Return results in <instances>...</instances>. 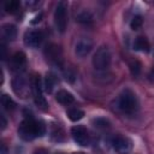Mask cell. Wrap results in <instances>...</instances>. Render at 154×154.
<instances>
[{"mask_svg": "<svg viewBox=\"0 0 154 154\" xmlns=\"http://www.w3.org/2000/svg\"><path fill=\"white\" fill-rule=\"evenodd\" d=\"M130 71H131V73H132L134 76H138L140 72H141V64H140L137 60L131 61V63H130Z\"/></svg>", "mask_w": 154, "mask_h": 154, "instance_id": "603a6c76", "label": "cell"}, {"mask_svg": "<svg viewBox=\"0 0 154 154\" xmlns=\"http://www.w3.org/2000/svg\"><path fill=\"white\" fill-rule=\"evenodd\" d=\"M55 76L53 73H47L46 75V78H45V90L47 93H52L53 91V88L55 85Z\"/></svg>", "mask_w": 154, "mask_h": 154, "instance_id": "e0dca14e", "label": "cell"}, {"mask_svg": "<svg viewBox=\"0 0 154 154\" xmlns=\"http://www.w3.org/2000/svg\"><path fill=\"white\" fill-rule=\"evenodd\" d=\"M67 117L70 118V120L77 122V120H81L84 117V112L79 108H70L67 111Z\"/></svg>", "mask_w": 154, "mask_h": 154, "instance_id": "ac0fdd59", "label": "cell"}, {"mask_svg": "<svg viewBox=\"0 0 154 154\" xmlns=\"http://www.w3.org/2000/svg\"><path fill=\"white\" fill-rule=\"evenodd\" d=\"M11 63H12V66L16 67V69H20L22 66L25 65L26 63V58H25V54L23 52H17L12 55L11 58Z\"/></svg>", "mask_w": 154, "mask_h": 154, "instance_id": "5bb4252c", "label": "cell"}, {"mask_svg": "<svg viewBox=\"0 0 154 154\" xmlns=\"http://www.w3.org/2000/svg\"><path fill=\"white\" fill-rule=\"evenodd\" d=\"M77 20H78L79 23H84V24H87V23H90V22L93 20V17H91V14H90L89 12L84 11V12H82V13L78 14Z\"/></svg>", "mask_w": 154, "mask_h": 154, "instance_id": "7402d4cb", "label": "cell"}, {"mask_svg": "<svg viewBox=\"0 0 154 154\" xmlns=\"http://www.w3.org/2000/svg\"><path fill=\"white\" fill-rule=\"evenodd\" d=\"M93 125L96 129L105 130V129L109 128V122L106 118H95V119H93Z\"/></svg>", "mask_w": 154, "mask_h": 154, "instance_id": "ffe728a7", "label": "cell"}, {"mask_svg": "<svg viewBox=\"0 0 154 154\" xmlns=\"http://www.w3.org/2000/svg\"><path fill=\"white\" fill-rule=\"evenodd\" d=\"M54 24L58 31L64 32L67 26V6L64 1H60L54 11Z\"/></svg>", "mask_w": 154, "mask_h": 154, "instance_id": "277c9868", "label": "cell"}, {"mask_svg": "<svg viewBox=\"0 0 154 154\" xmlns=\"http://www.w3.org/2000/svg\"><path fill=\"white\" fill-rule=\"evenodd\" d=\"M2 36L8 40V41H13L17 37V29L14 25L12 24H5L2 25Z\"/></svg>", "mask_w": 154, "mask_h": 154, "instance_id": "4fadbf2b", "label": "cell"}, {"mask_svg": "<svg viewBox=\"0 0 154 154\" xmlns=\"http://www.w3.org/2000/svg\"><path fill=\"white\" fill-rule=\"evenodd\" d=\"M0 119H1V130H4L7 125V122H6V118L4 114H0Z\"/></svg>", "mask_w": 154, "mask_h": 154, "instance_id": "cb8c5ba5", "label": "cell"}, {"mask_svg": "<svg viewBox=\"0 0 154 154\" xmlns=\"http://www.w3.org/2000/svg\"><path fill=\"white\" fill-rule=\"evenodd\" d=\"M1 105H2V107H4L5 109H7V111H12V109L16 107L14 101H13L8 95H6V94H4V95L1 96Z\"/></svg>", "mask_w": 154, "mask_h": 154, "instance_id": "d6986e66", "label": "cell"}, {"mask_svg": "<svg viewBox=\"0 0 154 154\" xmlns=\"http://www.w3.org/2000/svg\"><path fill=\"white\" fill-rule=\"evenodd\" d=\"M46 132V125L41 120H35L32 117L24 119L19 128H18V135L24 141H31L36 137L43 136Z\"/></svg>", "mask_w": 154, "mask_h": 154, "instance_id": "6da1fadb", "label": "cell"}, {"mask_svg": "<svg viewBox=\"0 0 154 154\" xmlns=\"http://www.w3.org/2000/svg\"><path fill=\"white\" fill-rule=\"evenodd\" d=\"M31 90H32V94H34V100H35L36 106L42 111H47L48 103H47V101H46V99H45V96L42 94V87H41L40 76L34 77L32 84H31Z\"/></svg>", "mask_w": 154, "mask_h": 154, "instance_id": "5b68a950", "label": "cell"}, {"mask_svg": "<svg viewBox=\"0 0 154 154\" xmlns=\"http://www.w3.org/2000/svg\"><path fill=\"white\" fill-rule=\"evenodd\" d=\"M91 49H93V41L90 38H85V37L79 38L75 46V53L79 58L87 57Z\"/></svg>", "mask_w": 154, "mask_h": 154, "instance_id": "8fae6325", "label": "cell"}, {"mask_svg": "<svg viewBox=\"0 0 154 154\" xmlns=\"http://www.w3.org/2000/svg\"><path fill=\"white\" fill-rule=\"evenodd\" d=\"M73 154H83V153H73Z\"/></svg>", "mask_w": 154, "mask_h": 154, "instance_id": "4316f807", "label": "cell"}, {"mask_svg": "<svg viewBox=\"0 0 154 154\" xmlns=\"http://www.w3.org/2000/svg\"><path fill=\"white\" fill-rule=\"evenodd\" d=\"M41 18H42V13H40L38 16H36V17L34 18V20H32L31 23H32V24H36L37 22H40V20H41Z\"/></svg>", "mask_w": 154, "mask_h": 154, "instance_id": "d4e9b609", "label": "cell"}, {"mask_svg": "<svg viewBox=\"0 0 154 154\" xmlns=\"http://www.w3.org/2000/svg\"><path fill=\"white\" fill-rule=\"evenodd\" d=\"M143 24V19L141 16H135L130 22V28L132 30H138Z\"/></svg>", "mask_w": 154, "mask_h": 154, "instance_id": "44dd1931", "label": "cell"}, {"mask_svg": "<svg viewBox=\"0 0 154 154\" xmlns=\"http://www.w3.org/2000/svg\"><path fill=\"white\" fill-rule=\"evenodd\" d=\"M55 100L61 105H70L75 101L73 95L67 90H59L55 95Z\"/></svg>", "mask_w": 154, "mask_h": 154, "instance_id": "7c38bea8", "label": "cell"}, {"mask_svg": "<svg viewBox=\"0 0 154 154\" xmlns=\"http://www.w3.org/2000/svg\"><path fill=\"white\" fill-rule=\"evenodd\" d=\"M71 135H72V138L73 141L82 146V147H85L89 144V134L87 131V129L82 125H76L71 129Z\"/></svg>", "mask_w": 154, "mask_h": 154, "instance_id": "9c48e42d", "label": "cell"}, {"mask_svg": "<svg viewBox=\"0 0 154 154\" xmlns=\"http://www.w3.org/2000/svg\"><path fill=\"white\" fill-rule=\"evenodd\" d=\"M117 106L124 113H134L138 108V101L135 93L130 89H125L118 96Z\"/></svg>", "mask_w": 154, "mask_h": 154, "instance_id": "7a4b0ae2", "label": "cell"}, {"mask_svg": "<svg viewBox=\"0 0 154 154\" xmlns=\"http://www.w3.org/2000/svg\"><path fill=\"white\" fill-rule=\"evenodd\" d=\"M45 55L47 58V61H49L52 65L61 66L63 64V53L58 45L51 43L45 49Z\"/></svg>", "mask_w": 154, "mask_h": 154, "instance_id": "52a82bcc", "label": "cell"}, {"mask_svg": "<svg viewBox=\"0 0 154 154\" xmlns=\"http://www.w3.org/2000/svg\"><path fill=\"white\" fill-rule=\"evenodd\" d=\"M113 149L117 154H129L132 149V142L125 136H117L112 141Z\"/></svg>", "mask_w": 154, "mask_h": 154, "instance_id": "ba28073f", "label": "cell"}, {"mask_svg": "<svg viewBox=\"0 0 154 154\" xmlns=\"http://www.w3.org/2000/svg\"><path fill=\"white\" fill-rule=\"evenodd\" d=\"M12 89H13L14 94L22 99H25L30 91L29 83H28L26 78L22 75H17L12 78Z\"/></svg>", "mask_w": 154, "mask_h": 154, "instance_id": "8992f818", "label": "cell"}, {"mask_svg": "<svg viewBox=\"0 0 154 154\" xmlns=\"http://www.w3.org/2000/svg\"><path fill=\"white\" fill-rule=\"evenodd\" d=\"M134 48H135L136 51L148 52L149 48H150V46H149V42H148V40H147L146 37L138 36V37L135 40V42H134Z\"/></svg>", "mask_w": 154, "mask_h": 154, "instance_id": "9a60e30c", "label": "cell"}, {"mask_svg": "<svg viewBox=\"0 0 154 154\" xmlns=\"http://www.w3.org/2000/svg\"><path fill=\"white\" fill-rule=\"evenodd\" d=\"M20 8V2L18 0H8L5 2V11L7 13H16Z\"/></svg>", "mask_w": 154, "mask_h": 154, "instance_id": "2e32d148", "label": "cell"}, {"mask_svg": "<svg viewBox=\"0 0 154 154\" xmlns=\"http://www.w3.org/2000/svg\"><path fill=\"white\" fill-rule=\"evenodd\" d=\"M7 149H6V146L5 144H1V154H6Z\"/></svg>", "mask_w": 154, "mask_h": 154, "instance_id": "484cf974", "label": "cell"}, {"mask_svg": "<svg viewBox=\"0 0 154 154\" xmlns=\"http://www.w3.org/2000/svg\"><path fill=\"white\" fill-rule=\"evenodd\" d=\"M43 35L38 30H30L24 34V43L30 48H36L41 45Z\"/></svg>", "mask_w": 154, "mask_h": 154, "instance_id": "30bf717a", "label": "cell"}, {"mask_svg": "<svg viewBox=\"0 0 154 154\" xmlns=\"http://www.w3.org/2000/svg\"><path fill=\"white\" fill-rule=\"evenodd\" d=\"M93 66L97 71H106L111 65V52L106 46H101L93 55Z\"/></svg>", "mask_w": 154, "mask_h": 154, "instance_id": "3957f363", "label": "cell"}]
</instances>
